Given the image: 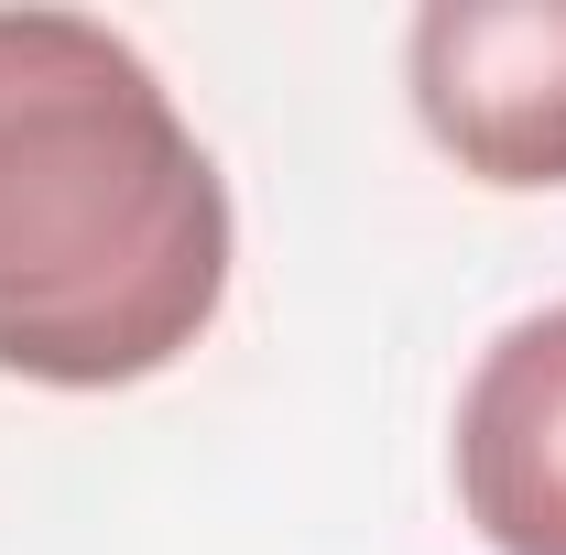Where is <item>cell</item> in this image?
<instances>
[{
  "label": "cell",
  "instance_id": "cell-1",
  "mask_svg": "<svg viewBox=\"0 0 566 555\" xmlns=\"http://www.w3.org/2000/svg\"><path fill=\"white\" fill-rule=\"evenodd\" d=\"M229 294V186L164 76L87 11H0V370L120 392Z\"/></svg>",
  "mask_w": 566,
  "mask_h": 555
},
{
  "label": "cell",
  "instance_id": "cell-2",
  "mask_svg": "<svg viewBox=\"0 0 566 555\" xmlns=\"http://www.w3.org/2000/svg\"><path fill=\"white\" fill-rule=\"evenodd\" d=\"M415 121L480 186H566V0L415 11Z\"/></svg>",
  "mask_w": 566,
  "mask_h": 555
},
{
  "label": "cell",
  "instance_id": "cell-3",
  "mask_svg": "<svg viewBox=\"0 0 566 555\" xmlns=\"http://www.w3.org/2000/svg\"><path fill=\"white\" fill-rule=\"evenodd\" d=\"M458 501L491 555H566V305L480 348L458 392Z\"/></svg>",
  "mask_w": 566,
  "mask_h": 555
}]
</instances>
